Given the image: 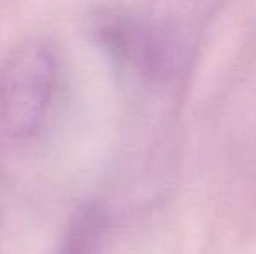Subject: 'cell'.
<instances>
[{
	"label": "cell",
	"mask_w": 256,
	"mask_h": 254,
	"mask_svg": "<svg viewBox=\"0 0 256 254\" xmlns=\"http://www.w3.org/2000/svg\"><path fill=\"white\" fill-rule=\"evenodd\" d=\"M61 58L49 38L18 42L0 63V138L24 141L42 131L56 101Z\"/></svg>",
	"instance_id": "6da1fadb"
},
{
	"label": "cell",
	"mask_w": 256,
	"mask_h": 254,
	"mask_svg": "<svg viewBox=\"0 0 256 254\" xmlns=\"http://www.w3.org/2000/svg\"><path fill=\"white\" fill-rule=\"evenodd\" d=\"M96 40L117 61L143 73H157L166 61L164 44L154 28L120 10H104L96 17Z\"/></svg>",
	"instance_id": "7a4b0ae2"
},
{
	"label": "cell",
	"mask_w": 256,
	"mask_h": 254,
	"mask_svg": "<svg viewBox=\"0 0 256 254\" xmlns=\"http://www.w3.org/2000/svg\"><path fill=\"white\" fill-rule=\"evenodd\" d=\"M104 214L89 207L82 209L68 225L56 254H100L104 237Z\"/></svg>",
	"instance_id": "3957f363"
}]
</instances>
